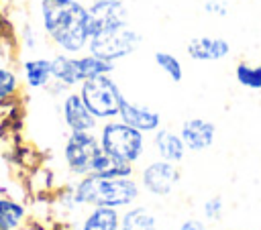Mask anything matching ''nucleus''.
<instances>
[{"label":"nucleus","instance_id":"obj_1","mask_svg":"<svg viewBox=\"0 0 261 230\" xmlns=\"http://www.w3.org/2000/svg\"><path fill=\"white\" fill-rule=\"evenodd\" d=\"M39 26L57 53L80 55L90 43V16L84 0H37Z\"/></svg>","mask_w":261,"mask_h":230},{"label":"nucleus","instance_id":"obj_2","mask_svg":"<svg viewBox=\"0 0 261 230\" xmlns=\"http://www.w3.org/2000/svg\"><path fill=\"white\" fill-rule=\"evenodd\" d=\"M73 199L80 206H106L122 210L133 206L141 197V185L137 177H104V175H84L71 185Z\"/></svg>","mask_w":261,"mask_h":230},{"label":"nucleus","instance_id":"obj_3","mask_svg":"<svg viewBox=\"0 0 261 230\" xmlns=\"http://www.w3.org/2000/svg\"><path fill=\"white\" fill-rule=\"evenodd\" d=\"M98 140L106 155L122 163L139 165L147 153V134L128 126L120 118L106 120L98 126Z\"/></svg>","mask_w":261,"mask_h":230},{"label":"nucleus","instance_id":"obj_4","mask_svg":"<svg viewBox=\"0 0 261 230\" xmlns=\"http://www.w3.org/2000/svg\"><path fill=\"white\" fill-rule=\"evenodd\" d=\"M77 92H80L84 104L96 116L98 122H106V120L118 118L120 102H122L124 94H122L118 81L112 77V73L98 75V77L82 81Z\"/></svg>","mask_w":261,"mask_h":230},{"label":"nucleus","instance_id":"obj_5","mask_svg":"<svg viewBox=\"0 0 261 230\" xmlns=\"http://www.w3.org/2000/svg\"><path fill=\"white\" fill-rule=\"evenodd\" d=\"M141 41H143V35L137 28H133L130 24H126L122 28H116V31L92 37L86 51L96 55V57H102L106 61L116 63V61L133 55L139 49Z\"/></svg>","mask_w":261,"mask_h":230},{"label":"nucleus","instance_id":"obj_6","mask_svg":"<svg viewBox=\"0 0 261 230\" xmlns=\"http://www.w3.org/2000/svg\"><path fill=\"white\" fill-rule=\"evenodd\" d=\"M102 153L98 132H69L63 142L65 167L71 175L84 177L92 173L96 157Z\"/></svg>","mask_w":261,"mask_h":230},{"label":"nucleus","instance_id":"obj_7","mask_svg":"<svg viewBox=\"0 0 261 230\" xmlns=\"http://www.w3.org/2000/svg\"><path fill=\"white\" fill-rule=\"evenodd\" d=\"M181 175L175 163L163 161V159H153L145 163L139 171V185L141 191L153 195V197H167L175 191Z\"/></svg>","mask_w":261,"mask_h":230},{"label":"nucleus","instance_id":"obj_8","mask_svg":"<svg viewBox=\"0 0 261 230\" xmlns=\"http://www.w3.org/2000/svg\"><path fill=\"white\" fill-rule=\"evenodd\" d=\"M88 16H90V39L130 24V14L124 0H90Z\"/></svg>","mask_w":261,"mask_h":230},{"label":"nucleus","instance_id":"obj_9","mask_svg":"<svg viewBox=\"0 0 261 230\" xmlns=\"http://www.w3.org/2000/svg\"><path fill=\"white\" fill-rule=\"evenodd\" d=\"M61 118L69 132H96L100 126L77 90H69L61 96Z\"/></svg>","mask_w":261,"mask_h":230},{"label":"nucleus","instance_id":"obj_10","mask_svg":"<svg viewBox=\"0 0 261 230\" xmlns=\"http://www.w3.org/2000/svg\"><path fill=\"white\" fill-rule=\"evenodd\" d=\"M118 118L122 122H126L128 126L145 132V134H153L157 128H161V114L145 104H139V102H133L128 100L126 96L122 98L120 102V112H118Z\"/></svg>","mask_w":261,"mask_h":230},{"label":"nucleus","instance_id":"obj_11","mask_svg":"<svg viewBox=\"0 0 261 230\" xmlns=\"http://www.w3.org/2000/svg\"><path fill=\"white\" fill-rule=\"evenodd\" d=\"M179 136L188 151L200 153L212 147L216 138V126L206 118H188L179 126Z\"/></svg>","mask_w":261,"mask_h":230},{"label":"nucleus","instance_id":"obj_12","mask_svg":"<svg viewBox=\"0 0 261 230\" xmlns=\"http://www.w3.org/2000/svg\"><path fill=\"white\" fill-rule=\"evenodd\" d=\"M190 59L194 61H220L230 53V45L222 37H194L186 47Z\"/></svg>","mask_w":261,"mask_h":230},{"label":"nucleus","instance_id":"obj_13","mask_svg":"<svg viewBox=\"0 0 261 230\" xmlns=\"http://www.w3.org/2000/svg\"><path fill=\"white\" fill-rule=\"evenodd\" d=\"M151 145H153V151H155V155L159 159L175 163V165H179L184 161L186 151H188L184 140H181V136H179V132H175L171 128H163V126L153 132Z\"/></svg>","mask_w":261,"mask_h":230},{"label":"nucleus","instance_id":"obj_14","mask_svg":"<svg viewBox=\"0 0 261 230\" xmlns=\"http://www.w3.org/2000/svg\"><path fill=\"white\" fill-rule=\"evenodd\" d=\"M20 79L29 90H43L53 81L51 57H29L20 63Z\"/></svg>","mask_w":261,"mask_h":230},{"label":"nucleus","instance_id":"obj_15","mask_svg":"<svg viewBox=\"0 0 261 230\" xmlns=\"http://www.w3.org/2000/svg\"><path fill=\"white\" fill-rule=\"evenodd\" d=\"M120 230H159V218L149 206L133 204L120 212Z\"/></svg>","mask_w":261,"mask_h":230},{"label":"nucleus","instance_id":"obj_16","mask_svg":"<svg viewBox=\"0 0 261 230\" xmlns=\"http://www.w3.org/2000/svg\"><path fill=\"white\" fill-rule=\"evenodd\" d=\"M51 71H53V81L65 85L67 90H77L82 83L75 55H67V53L53 55L51 57Z\"/></svg>","mask_w":261,"mask_h":230},{"label":"nucleus","instance_id":"obj_17","mask_svg":"<svg viewBox=\"0 0 261 230\" xmlns=\"http://www.w3.org/2000/svg\"><path fill=\"white\" fill-rule=\"evenodd\" d=\"M80 230H120V210L94 206L84 216Z\"/></svg>","mask_w":261,"mask_h":230},{"label":"nucleus","instance_id":"obj_18","mask_svg":"<svg viewBox=\"0 0 261 230\" xmlns=\"http://www.w3.org/2000/svg\"><path fill=\"white\" fill-rule=\"evenodd\" d=\"M27 220V208L22 202L2 193L0 195V230H18Z\"/></svg>","mask_w":261,"mask_h":230},{"label":"nucleus","instance_id":"obj_19","mask_svg":"<svg viewBox=\"0 0 261 230\" xmlns=\"http://www.w3.org/2000/svg\"><path fill=\"white\" fill-rule=\"evenodd\" d=\"M92 173L96 175H104V177H135L137 175V165L130 163H122L118 159H112L110 155H106L104 151L96 157Z\"/></svg>","mask_w":261,"mask_h":230},{"label":"nucleus","instance_id":"obj_20","mask_svg":"<svg viewBox=\"0 0 261 230\" xmlns=\"http://www.w3.org/2000/svg\"><path fill=\"white\" fill-rule=\"evenodd\" d=\"M75 63H77V71H80V79L82 81L114 71V63L112 61H106L102 57H96V55H92L88 51L75 55Z\"/></svg>","mask_w":261,"mask_h":230},{"label":"nucleus","instance_id":"obj_21","mask_svg":"<svg viewBox=\"0 0 261 230\" xmlns=\"http://www.w3.org/2000/svg\"><path fill=\"white\" fill-rule=\"evenodd\" d=\"M20 75L6 65H0V106H4L6 102L14 100V96L20 90Z\"/></svg>","mask_w":261,"mask_h":230},{"label":"nucleus","instance_id":"obj_22","mask_svg":"<svg viewBox=\"0 0 261 230\" xmlns=\"http://www.w3.org/2000/svg\"><path fill=\"white\" fill-rule=\"evenodd\" d=\"M153 59H155V65H157V67H159L171 81L179 83V81L184 79V67H181V61H179L173 53H169V51H155Z\"/></svg>","mask_w":261,"mask_h":230},{"label":"nucleus","instance_id":"obj_23","mask_svg":"<svg viewBox=\"0 0 261 230\" xmlns=\"http://www.w3.org/2000/svg\"><path fill=\"white\" fill-rule=\"evenodd\" d=\"M234 77H237V81H239L243 88L261 90V73H259L257 65H251V63H247V61L237 63Z\"/></svg>","mask_w":261,"mask_h":230},{"label":"nucleus","instance_id":"obj_24","mask_svg":"<svg viewBox=\"0 0 261 230\" xmlns=\"http://www.w3.org/2000/svg\"><path fill=\"white\" fill-rule=\"evenodd\" d=\"M20 43L24 51H37L39 47V31L33 24H24L20 28Z\"/></svg>","mask_w":261,"mask_h":230},{"label":"nucleus","instance_id":"obj_25","mask_svg":"<svg viewBox=\"0 0 261 230\" xmlns=\"http://www.w3.org/2000/svg\"><path fill=\"white\" fill-rule=\"evenodd\" d=\"M202 212H204V218L206 220H218L222 216V197L220 195H214V197L206 199Z\"/></svg>","mask_w":261,"mask_h":230},{"label":"nucleus","instance_id":"obj_26","mask_svg":"<svg viewBox=\"0 0 261 230\" xmlns=\"http://www.w3.org/2000/svg\"><path fill=\"white\" fill-rule=\"evenodd\" d=\"M204 12L212 14V16H226L228 14V6L222 0H206L204 2Z\"/></svg>","mask_w":261,"mask_h":230},{"label":"nucleus","instance_id":"obj_27","mask_svg":"<svg viewBox=\"0 0 261 230\" xmlns=\"http://www.w3.org/2000/svg\"><path fill=\"white\" fill-rule=\"evenodd\" d=\"M177 230H208V226L198 218H188L177 226Z\"/></svg>","mask_w":261,"mask_h":230},{"label":"nucleus","instance_id":"obj_28","mask_svg":"<svg viewBox=\"0 0 261 230\" xmlns=\"http://www.w3.org/2000/svg\"><path fill=\"white\" fill-rule=\"evenodd\" d=\"M10 28V24H8V20H6V16L2 14V10H0V37H4V33Z\"/></svg>","mask_w":261,"mask_h":230},{"label":"nucleus","instance_id":"obj_29","mask_svg":"<svg viewBox=\"0 0 261 230\" xmlns=\"http://www.w3.org/2000/svg\"><path fill=\"white\" fill-rule=\"evenodd\" d=\"M257 69H259V73H261V63H259V65H257Z\"/></svg>","mask_w":261,"mask_h":230},{"label":"nucleus","instance_id":"obj_30","mask_svg":"<svg viewBox=\"0 0 261 230\" xmlns=\"http://www.w3.org/2000/svg\"><path fill=\"white\" fill-rule=\"evenodd\" d=\"M84 2H86V0H84ZM88 2H90V0H88Z\"/></svg>","mask_w":261,"mask_h":230}]
</instances>
